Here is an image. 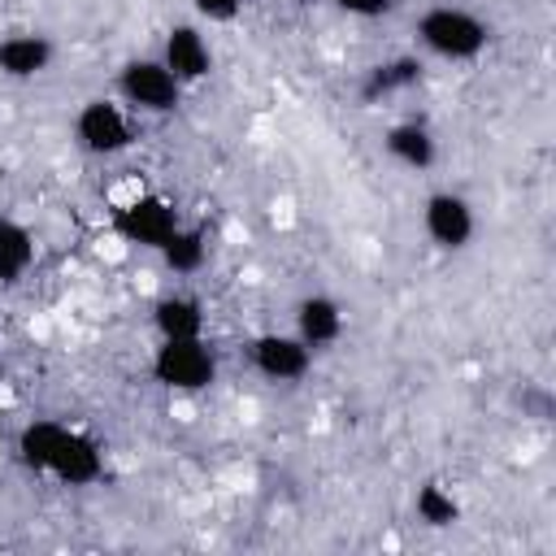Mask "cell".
Returning <instances> with one entry per match:
<instances>
[{
  "mask_svg": "<svg viewBox=\"0 0 556 556\" xmlns=\"http://www.w3.org/2000/svg\"><path fill=\"white\" fill-rule=\"evenodd\" d=\"M117 91L139 113H174L182 100V83L165 70V61H152V56L126 61L117 74Z\"/></svg>",
  "mask_w": 556,
  "mask_h": 556,
  "instance_id": "obj_5",
  "label": "cell"
},
{
  "mask_svg": "<svg viewBox=\"0 0 556 556\" xmlns=\"http://www.w3.org/2000/svg\"><path fill=\"white\" fill-rule=\"evenodd\" d=\"M421 226H426V235H430L434 248L460 252L473 239V208L456 191H434L426 200V208H421Z\"/></svg>",
  "mask_w": 556,
  "mask_h": 556,
  "instance_id": "obj_8",
  "label": "cell"
},
{
  "mask_svg": "<svg viewBox=\"0 0 556 556\" xmlns=\"http://www.w3.org/2000/svg\"><path fill=\"white\" fill-rule=\"evenodd\" d=\"M74 139L83 152L91 156H117L135 143V130H130V117L122 113V104L113 100H87L74 117Z\"/></svg>",
  "mask_w": 556,
  "mask_h": 556,
  "instance_id": "obj_6",
  "label": "cell"
},
{
  "mask_svg": "<svg viewBox=\"0 0 556 556\" xmlns=\"http://www.w3.org/2000/svg\"><path fill=\"white\" fill-rule=\"evenodd\" d=\"M35 265V235L17 217H0V282L13 287Z\"/></svg>",
  "mask_w": 556,
  "mask_h": 556,
  "instance_id": "obj_14",
  "label": "cell"
},
{
  "mask_svg": "<svg viewBox=\"0 0 556 556\" xmlns=\"http://www.w3.org/2000/svg\"><path fill=\"white\" fill-rule=\"evenodd\" d=\"M417 39L426 52L443 56V61H473L486 52L491 43V30L482 17H473L469 9H456V4H434L417 17Z\"/></svg>",
  "mask_w": 556,
  "mask_h": 556,
  "instance_id": "obj_2",
  "label": "cell"
},
{
  "mask_svg": "<svg viewBox=\"0 0 556 556\" xmlns=\"http://www.w3.org/2000/svg\"><path fill=\"white\" fill-rule=\"evenodd\" d=\"M343 13H352V17H382V13H391V0H334Z\"/></svg>",
  "mask_w": 556,
  "mask_h": 556,
  "instance_id": "obj_19",
  "label": "cell"
},
{
  "mask_svg": "<svg viewBox=\"0 0 556 556\" xmlns=\"http://www.w3.org/2000/svg\"><path fill=\"white\" fill-rule=\"evenodd\" d=\"M421 78V65L413 56H395V61H382L365 74L361 83V100H378V96H395V91H408L413 83Z\"/></svg>",
  "mask_w": 556,
  "mask_h": 556,
  "instance_id": "obj_15",
  "label": "cell"
},
{
  "mask_svg": "<svg viewBox=\"0 0 556 556\" xmlns=\"http://www.w3.org/2000/svg\"><path fill=\"white\" fill-rule=\"evenodd\" d=\"M413 508H417V517H421L426 526H434V530H443V526H456V517H460V504H456V495H452L447 486H439V482H426V486H417V500H413Z\"/></svg>",
  "mask_w": 556,
  "mask_h": 556,
  "instance_id": "obj_17",
  "label": "cell"
},
{
  "mask_svg": "<svg viewBox=\"0 0 556 556\" xmlns=\"http://www.w3.org/2000/svg\"><path fill=\"white\" fill-rule=\"evenodd\" d=\"M178 226H182V213L174 208V200H165V195H156V191H143V195H135V200H126V204L113 208V230H117L126 243H135V248L161 252L165 239H169Z\"/></svg>",
  "mask_w": 556,
  "mask_h": 556,
  "instance_id": "obj_4",
  "label": "cell"
},
{
  "mask_svg": "<svg viewBox=\"0 0 556 556\" xmlns=\"http://www.w3.org/2000/svg\"><path fill=\"white\" fill-rule=\"evenodd\" d=\"M161 61L178 83H200L213 70V52H208V43H204V35L195 26H169Z\"/></svg>",
  "mask_w": 556,
  "mask_h": 556,
  "instance_id": "obj_9",
  "label": "cell"
},
{
  "mask_svg": "<svg viewBox=\"0 0 556 556\" xmlns=\"http://www.w3.org/2000/svg\"><path fill=\"white\" fill-rule=\"evenodd\" d=\"M295 334L308 348H330L343 334V308L330 295H304L295 304Z\"/></svg>",
  "mask_w": 556,
  "mask_h": 556,
  "instance_id": "obj_10",
  "label": "cell"
},
{
  "mask_svg": "<svg viewBox=\"0 0 556 556\" xmlns=\"http://www.w3.org/2000/svg\"><path fill=\"white\" fill-rule=\"evenodd\" d=\"M152 378L165 391H204L217 378V352L200 339H161L152 352Z\"/></svg>",
  "mask_w": 556,
  "mask_h": 556,
  "instance_id": "obj_3",
  "label": "cell"
},
{
  "mask_svg": "<svg viewBox=\"0 0 556 556\" xmlns=\"http://www.w3.org/2000/svg\"><path fill=\"white\" fill-rule=\"evenodd\" d=\"M48 65H52V43L43 35L22 30V35L0 39V74L4 78H35Z\"/></svg>",
  "mask_w": 556,
  "mask_h": 556,
  "instance_id": "obj_12",
  "label": "cell"
},
{
  "mask_svg": "<svg viewBox=\"0 0 556 556\" xmlns=\"http://www.w3.org/2000/svg\"><path fill=\"white\" fill-rule=\"evenodd\" d=\"M152 326L161 339H200L204 334V304L195 295H161L152 304Z\"/></svg>",
  "mask_w": 556,
  "mask_h": 556,
  "instance_id": "obj_11",
  "label": "cell"
},
{
  "mask_svg": "<svg viewBox=\"0 0 556 556\" xmlns=\"http://www.w3.org/2000/svg\"><path fill=\"white\" fill-rule=\"evenodd\" d=\"M17 460L30 469V473H43V478H56L61 486H91L100 482L104 473V452L91 434L65 426V421H52V417H39V421H26L17 430Z\"/></svg>",
  "mask_w": 556,
  "mask_h": 556,
  "instance_id": "obj_1",
  "label": "cell"
},
{
  "mask_svg": "<svg viewBox=\"0 0 556 556\" xmlns=\"http://www.w3.org/2000/svg\"><path fill=\"white\" fill-rule=\"evenodd\" d=\"M243 9V0H195V13L208 22H235Z\"/></svg>",
  "mask_w": 556,
  "mask_h": 556,
  "instance_id": "obj_18",
  "label": "cell"
},
{
  "mask_svg": "<svg viewBox=\"0 0 556 556\" xmlns=\"http://www.w3.org/2000/svg\"><path fill=\"white\" fill-rule=\"evenodd\" d=\"M161 256H165V265H169L174 274H195V269H204V261H208V235H204L200 226H178V230L165 239Z\"/></svg>",
  "mask_w": 556,
  "mask_h": 556,
  "instance_id": "obj_16",
  "label": "cell"
},
{
  "mask_svg": "<svg viewBox=\"0 0 556 556\" xmlns=\"http://www.w3.org/2000/svg\"><path fill=\"white\" fill-rule=\"evenodd\" d=\"M248 356H252V369L269 382H300L313 365V348L300 334H278V330L256 334Z\"/></svg>",
  "mask_w": 556,
  "mask_h": 556,
  "instance_id": "obj_7",
  "label": "cell"
},
{
  "mask_svg": "<svg viewBox=\"0 0 556 556\" xmlns=\"http://www.w3.org/2000/svg\"><path fill=\"white\" fill-rule=\"evenodd\" d=\"M382 148H387V156L391 161H400L404 169H430L434 165V135L421 126V122H395L391 130H387V139H382Z\"/></svg>",
  "mask_w": 556,
  "mask_h": 556,
  "instance_id": "obj_13",
  "label": "cell"
}]
</instances>
